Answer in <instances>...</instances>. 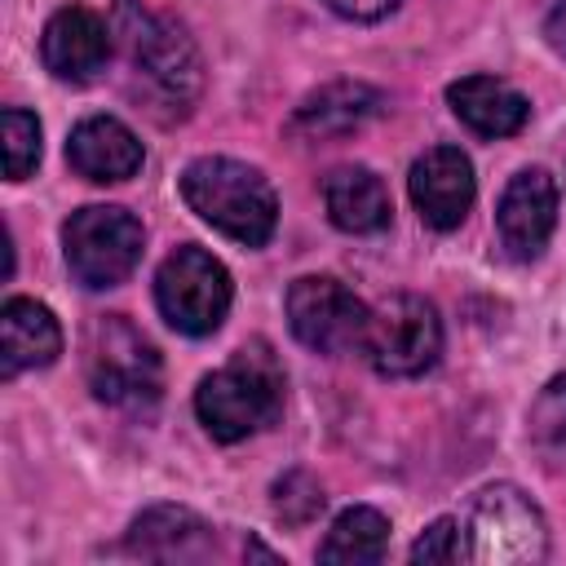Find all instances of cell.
Instances as JSON below:
<instances>
[{
	"instance_id": "6da1fadb",
	"label": "cell",
	"mask_w": 566,
	"mask_h": 566,
	"mask_svg": "<svg viewBox=\"0 0 566 566\" xmlns=\"http://www.w3.org/2000/svg\"><path fill=\"white\" fill-rule=\"evenodd\" d=\"M195 411L217 442H239L274 424L283 416V367L270 345L252 340L226 367L203 376L195 389Z\"/></svg>"
},
{
	"instance_id": "7a4b0ae2",
	"label": "cell",
	"mask_w": 566,
	"mask_h": 566,
	"mask_svg": "<svg viewBox=\"0 0 566 566\" xmlns=\"http://www.w3.org/2000/svg\"><path fill=\"white\" fill-rule=\"evenodd\" d=\"M181 199L190 203L195 217H203L212 230H221L243 248H261L279 221V199L265 172L226 155H203L186 164Z\"/></svg>"
},
{
	"instance_id": "3957f363",
	"label": "cell",
	"mask_w": 566,
	"mask_h": 566,
	"mask_svg": "<svg viewBox=\"0 0 566 566\" xmlns=\"http://www.w3.org/2000/svg\"><path fill=\"white\" fill-rule=\"evenodd\" d=\"M84 367H88L93 394L111 407L137 411V407H150L164 389V363L155 345L124 314H102L88 327Z\"/></svg>"
},
{
	"instance_id": "277c9868",
	"label": "cell",
	"mask_w": 566,
	"mask_h": 566,
	"mask_svg": "<svg viewBox=\"0 0 566 566\" xmlns=\"http://www.w3.org/2000/svg\"><path fill=\"white\" fill-rule=\"evenodd\" d=\"M358 349L389 380L424 376L442 354L438 310L416 292H394L367 310V332Z\"/></svg>"
},
{
	"instance_id": "5b68a950",
	"label": "cell",
	"mask_w": 566,
	"mask_h": 566,
	"mask_svg": "<svg viewBox=\"0 0 566 566\" xmlns=\"http://www.w3.org/2000/svg\"><path fill=\"white\" fill-rule=\"evenodd\" d=\"M115 31L124 35L133 66H137V71L150 80V88H159L172 106L186 111V106L199 97L203 66H199V53H195L190 35H186L177 22H168V18L150 13V9H142L137 0H115Z\"/></svg>"
},
{
	"instance_id": "8992f818",
	"label": "cell",
	"mask_w": 566,
	"mask_h": 566,
	"mask_svg": "<svg viewBox=\"0 0 566 566\" xmlns=\"http://www.w3.org/2000/svg\"><path fill=\"white\" fill-rule=\"evenodd\" d=\"M142 221L119 203H88L66 217L62 226V252L71 274L84 287H115L124 283L142 261Z\"/></svg>"
},
{
	"instance_id": "52a82bcc",
	"label": "cell",
	"mask_w": 566,
	"mask_h": 566,
	"mask_svg": "<svg viewBox=\"0 0 566 566\" xmlns=\"http://www.w3.org/2000/svg\"><path fill=\"white\" fill-rule=\"evenodd\" d=\"M464 531H469L464 557L482 566H526V562H544L548 553V526L539 509L509 482H495L473 495Z\"/></svg>"
},
{
	"instance_id": "ba28073f",
	"label": "cell",
	"mask_w": 566,
	"mask_h": 566,
	"mask_svg": "<svg viewBox=\"0 0 566 566\" xmlns=\"http://www.w3.org/2000/svg\"><path fill=\"white\" fill-rule=\"evenodd\" d=\"M230 296H234V287H230L226 265L212 252H203L199 243L168 252L155 274V305H159L164 323L186 336L217 332L230 314Z\"/></svg>"
},
{
	"instance_id": "9c48e42d",
	"label": "cell",
	"mask_w": 566,
	"mask_h": 566,
	"mask_svg": "<svg viewBox=\"0 0 566 566\" xmlns=\"http://www.w3.org/2000/svg\"><path fill=\"white\" fill-rule=\"evenodd\" d=\"M287 327L314 354H345L363 345L367 305L332 274H305L287 287Z\"/></svg>"
},
{
	"instance_id": "30bf717a",
	"label": "cell",
	"mask_w": 566,
	"mask_h": 566,
	"mask_svg": "<svg viewBox=\"0 0 566 566\" xmlns=\"http://www.w3.org/2000/svg\"><path fill=\"white\" fill-rule=\"evenodd\" d=\"M407 190H411V203H416V212H420L424 226L455 230L469 217L473 195H478L473 164H469V155L460 146H429L411 164Z\"/></svg>"
},
{
	"instance_id": "8fae6325",
	"label": "cell",
	"mask_w": 566,
	"mask_h": 566,
	"mask_svg": "<svg viewBox=\"0 0 566 566\" xmlns=\"http://www.w3.org/2000/svg\"><path fill=\"white\" fill-rule=\"evenodd\" d=\"M557 226V186L544 168H522L495 208V230H500V248L513 261H531L544 252L548 234Z\"/></svg>"
},
{
	"instance_id": "7c38bea8",
	"label": "cell",
	"mask_w": 566,
	"mask_h": 566,
	"mask_svg": "<svg viewBox=\"0 0 566 566\" xmlns=\"http://www.w3.org/2000/svg\"><path fill=\"white\" fill-rule=\"evenodd\" d=\"M111 27L106 18H97L93 9L84 4H66L57 9L49 22H44V35H40V57L44 66L57 75V80H71V84H84L93 80L106 57H111Z\"/></svg>"
},
{
	"instance_id": "4fadbf2b",
	"label": "cell",
	"mask_w": 566,
	"mask_h": 566,
	"mask_svg": "<svg viewBox=\"0 0 566 566\" xmlns=\"http://www.w3.org/2000/svg\"><path fill=\"white\" fill-rule=\"evenodd\" d=\"M385 106L380 88L363 84V80H336V84H323L318 93H310L296 115H292V137H305V142H332V137H345V133H358L367 119H376Z\"/></svg>"
},
{
	"instance_id": "5bb4252c",
	"label": "cell",
	"mask_w": 566,
	"mask_h": 566,
	"mask_svg": "<svg viewBox=\"0 0 566 566\" xmlns=\"http://www.w3.org/2000/svg\"><path fill=\"white\" fill-rule=\"evenodd\" d=\"M142 142L115 115H88L71 128L66 164L88 181H128L142 168Z\"/></svg>"
},
{
	"instance_id": "9a60e30c",
	"label": "cell",
	"mask_w": 566,
	"mask_h": 566,
	"mask_svg": "<svg viewBox=\"0 0 566 566\" xmlns=\"http://www.w3.org/2000/svg\"><path fill=\"white\" fill-rule=\"evenodd\" d=\"M124 548L146 562H203L212 557V526L181 504H155L133 526Z\"/></svg>"
},
{
	"instance_id": "2e32d148",
	"label": "cell",
	"mask_w": 566,
	"mask_h": 566,
	"mask_svg": "<svg viewBox=\"0 0 566 566\" xmlns=\"http://www.w3.org/2000/svg\"><path fill=\"white\" fill-rule=\"evenodd\" d=\"M62 354V327L49 305L31 296H13L0 310V371L13 380L18 371L49 367Z\"/></svg>"
},
{
	"instance_id": "e0dca14e",
	"label": "cell",
	"mask_w": 566,
	"mask_h": 566,
	"mask_svg": "<svg viewBox=\"0 0 566 566\" xmlns=\"http://www.w3.org/2000/svg\"><path fill=\"white\" fill-rule=\"evenodd\" d=\"M447 102L460 124H469L478 137H513L531 119V102L495 75H464L447 84Z\"/></svg>"
},
{
	"instance_id": "ac0fdd59",
	"label": "cell",
	"mask_w": 566,
	"mask_h": 566,
	"mask_svg": "<svg viewBox=\"0 0 566 566\" xmlns=\"http://www.w3.org/2000/svg\"><path fill=\"white\" fill-rule=\"evenodd\" d=\"M323 203H327L332 226L345 234H376L389 226V212H394L385 181L363 164H345V168L327 172Z\"/></svg>"
},
{
	"instance_id": "d6986e66",
	"label": "cell",
	"mask_w": 566,
	"mask_h": 566,
	"mask_svg": "<svg viewBox=\"0 0 566 566\" xmlns=\"http://www.w3.org/2000/svg\"><path fill=\"white\" fill-rule=\"evenodd\" d=\"M389 548V522L380 509H367V504H354L345 509L327 539L318 544V562H380Z\"/></svg>"
},
{
	"instance_id": "ffe728a7",
	"label": "cell",
	"mask_w": 566,
	"mask_h": 566,
	"mask_svg": "<svg viewBox=\"0 0 566 566\" xmlns=\"http://www.w3.org/2000/svg\"><path fill=\"white\" fill-rule=\"evenodd\" d=\"M531 442L548 460L566 455V376H553L531 402Z\"/></svg>"
},
{
	"instance_id": "44dd1931",
	"label": "cell",
	"mask_w": 566,
	"mask_h": 566,
	"mask_svg": "<svg viewBox=\"0 0 566 566\" xmlns=\"http://www.w3.org/2000/svg\"><path fill=\"white\" fill-rule=\"evenodd\" d=\"M40 164V119L22 106L4 111V172L9 181H22Z\"/></svg>"
},
{
	"instance_id": "7402d4cb",
	"label": "cell",
	"mask_w": 566,
	"mask_h": 566,
	"mask_svg": "<svg viewBox=\"0 0 566 566\" xmlns=\"http://www.w3.org/2000/svg\"><path fill=\"white\" fill-rule=\"evenodd\" d=\"M318 509H323V491H318V482L310 473L296 469V473L274 482V513L287 526H305L310 517H318Z\"/></svg>"
},
{
	"instance_id": "603a6c76",
	"label": "cell",
	"mask_w": 566,
	"mask_h": 566,
	"mask_svg": "<svg viewBox=\"0 0 566 566\" xmlns=\"http://www.w3.org/2000/svg\"><path fill=\"white\" fill-rule=\"evenodd\" d=\"M460 548V526L451 517H438L416 544H411V562H455Z\"/></svg>"
},
{
	"instance_id": "cb8c5ba5",
	"label": "cell",
	"mask_w": 566,
	"mask_h": 566,
	"mask_svg": "<svg viewBox=\"0 0 566 566\" xmlns=\"http://www.w3.org/2000/svg\"><path fill=\"white\" fill-rule=\"evenodd\" d=\"M323 4L340 18H349V22H376V18L394 13L402 0H323Z\"/></svg>"
},
{
	"instance_id": "d4e9b609",
	"label": "cell",
	"mask_w": 566,
	"mask_h": 566,
	"mask_svg": "<svg viewBox=\"0 0 566 566\" xmlns=\"http://www.w3.org/2000/svg\"><path fill=\"white\" fill-rule=\"evenodd\" d=\"M544 40L553 44V53H557V57H566V0L544 18Z\"/></svg>"
}]
</instances>
